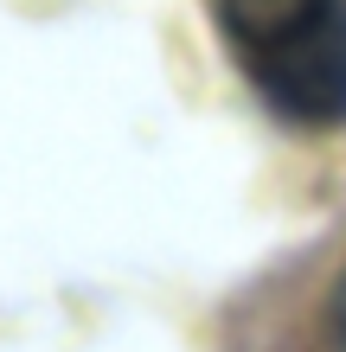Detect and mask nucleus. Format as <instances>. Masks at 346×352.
Instances as JSON below:
<instances>
[{"mask_svg":"<svg viewBox=\"0 0 346 352\" xmlns=\"http://www.w3.org/2000/svg\"><path fill=\"white\" fill-rule=\"evenodd\" d=\"M218 26L289 122H346V0H218Z\"/></svg>","mask_w":346,"mask_h":352,"instance_id":"obj_1","label":"nucleus"},{"mask_svg":"<svg viewBox=\"0 0 346 352\" xmlns=\"http://www.w3.org/2000/svg\"><path fill=\"white\" fill-rule=\"evenodd\" d=\"M334 340H340V352H346V282H340V295H334Z\"/></svg>","mask_w":346,"mask_h":352,"instance_id":"obj_2","label":"nucleus"}]
</instances>
